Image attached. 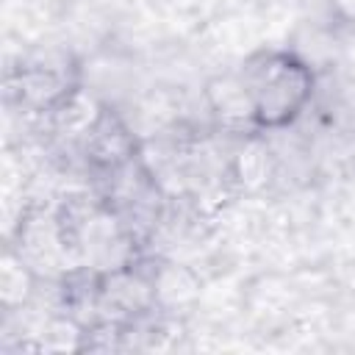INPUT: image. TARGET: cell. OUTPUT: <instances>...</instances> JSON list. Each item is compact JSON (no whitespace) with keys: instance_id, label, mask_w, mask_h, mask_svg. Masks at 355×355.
<instances>
[{"instance_id":"2","label":"cell","mask_w":355,"mask_h":355,"mask_svg":"<svg viewBox=\"0 0 355 355\" xmlns=\"http://www.w3.org/2000/svg\"><path fill=\"white\" fill-rule=\"evenodd\" d=\"M205 103H208L214 119L227 130H239V128L258 122L255 119V103H252V94H250L241 72L216 75L214 80H208Z\"/></svg>"},{"instance_id":"5","label":"cell","mask_w":355,"mask_h":355,"mask_svg":"<svg viewBox=\"0 0 355 355\" xmlns=\"http://www.w3.org/2000/svg\"><path fill=\"white\" fill-rule=\"evenodd\" d=\"M330 6H333V11H336L338 17L355 22V0H330Z\"/></svg>"},{"instance_id":"3","label":"cell","mask_w":355,"mask_h":355,"mask_svg":"<svg viewBox=\"0 0 355 355\" xmlns=\"http://www.w3.org/2000/svg\"><path fill=\"white\" fill-rule=\"evenodd\" d=\"M86 158L103 169H116L133 158V136L130 130L119 122V116L103 111L94 128L86 133L83 141Z\"/></svg>"},{"instance_id":"4","label":"cell","mask_w":355,"mask_h":355,"mask_svg":"<svg viewBox=\"0 0 355 355\" xmlns=\"http://www.w3.org/2000/svg\"><path fill=\"white\" fill-rule=\"evenodd\" d=\"M275 169H277V161L272 150L258 139H247L230 161V175L239 183V189L247 194H258L275 178Z\"/></svg>"},{"instance_id":"1","label":"cell","mask_w":355,"mask_h":355,"mask_svg":"<svg viewBox=\"0 0 355 355\" xmlns=\"http://www.w3.org/2000/svg\"><path fill=\"white\" fill-rule=\"evenodd\" d=\"M241 78L252 94L255 119L269 128L291 122L313 92V75L308 64L291 53H258L247 58Z\"/></svg>"}]
</instances>
